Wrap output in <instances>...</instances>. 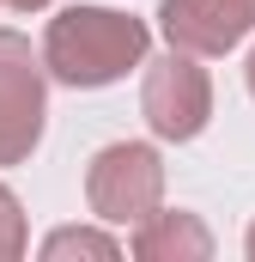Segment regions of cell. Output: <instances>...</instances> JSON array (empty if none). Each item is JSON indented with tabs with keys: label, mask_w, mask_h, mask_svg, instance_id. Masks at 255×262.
I'll return each mask as SVG.
<instances>
[{
	"label": "cell",
	"mask_w": 255,
	"mask_h": 262,
	"mask_svg": "<svg viewBox=\"0 0 255 262\" xmlns=\"http://www.w3.org/2000/svg\"><path fill=\"white\" fill-rule=\"evenodd\" d=\"M140 116L158 140H194L213 116V79L207 67L194 61L189 49H170L164 61L146 67V85H140Z\"/></svg>",
	"instance_id": "3957f363"
},
{
	"label": "cell",
	"mask_w": 255,
	"mask_h": 262,
	"mask_svg": "<svg viewBox=\"0 0 255 262\" xmlns=\"http://www.w3.org/2000/svg\"><path fill=\"white\" fill-rule=\"evenodd\" d=\"M158 25L170 37V49L189 55H225L255 31V0H164Z\"/></svg>",
	"instance_id": "5b68a950"
},
{
	"label": "cell",
	"mask_w": 255,
	"mask_h": 262,
	"mask_svg": "<svg viewBox=\"0 0 255 262\" xmlns=\"http://www.w3.org/2000/svg\"><path fill=\"white\" fill-rule=\"evenodd\" d=\"M85 195L91 213L110 220V226H140L158 201H164V165L146 140H116L91 159L85 171Z\"/></svg>",
	"instance_id": "7a4b0ae2"
},
{
	"label": "cell",
	"mask_w": 255,
	"mask_h": 262,
	"mask_svg": "<svg viewBox=\"0 0 255 262\" xmlns=\"http://www.w3.org/2000/svg\"><path fill=\"white\" fill-rule=\"evenodd\" d=\"M146 25L116 6H67L61 18H49L43 37V73H55L61 85H110L128 67L146 61Z\"/></svg>",
	"instance_id": "6da1fadb"
},
{
	"label": "cell",
	"mask_w": 255,
	"mask_h": 262,
	"mask_svg": "<svg viewBox=\"0 0 255 262\" xmlns=\"http://www.w3.org/2000/svg\"><path fill=\"white\" fill-rule=\"evenodd\" d=\"M249 256H255V226H249Z\"/></svg>",
	"instance_id": "8fae6325"
},
{
	"label": "cell",
	"mask_w": 255,
	"mask_h": 262,
	"mask_svg": "<svg viewBox=\"0 0 255 262\" xmlns=\"http://www.w3.org/2000/svg\"><path fill=\"white\" fill-rule=\"evenodd\" d=\"M6 6H18V12H37V6H49V0H6Z\"/></svg>",
	"instance_id": "9c48e42d"
},
{
	"label": "cell",
	"mask_w": 255,
	"mask_h": 262,
	"mask_svg": "<svg viewBox=\"0 0 255 262\" xmlns=\"http://www.w3.org/2000/svg\"><path fill=\"white\" fill-rule=\"evenodd\" d=\"M43 256L49 262H61V256H122V244L116 238H104V232H85V226H67V232H49L43 238Z\"/></svg>",
	"instance_id": "52a82bcc"
},
{
	"label": "cell",
	"mask_w": 255,
	"mask_h": 262,
	"mask_svg": "<svg viewBox=\"0 0 255 262\" xmlns=\"http://www.w3.org/2000/svg\"><path fill=\"white\" fill-rule=\"evenodd\" d=\"M134 256L140 262H207L213 256V232L194 220V213H146L140 220V238H134Z\"/></svg>",
	"instance_id": "8992f818"
},
{
	"label": "cell",
	"mask_w": 255,
	"mask_h": 262,
	"mask_svg": "<svg viewBox=\"0 0 255 262\" xmlns=\"http://www.w3.org/2000/svg\"><path fill=\"white\" fill-rule=\"evenodd\" d=\"M249 98H255V49H249Z\"/></svg>",
	"instance_id": "30bf717a"
},
{
	"label": "cell",
	"mask_w": 255,
	"mask_h": 262,
	"mask_svg": "<svg viewBox=\"0 0 255 262\" xmlns=\"http://www.w3.org/2000/svg\"><path fill=\"white\" fill-rule=\"evenodd\" d=\"M43 140V61L18 31H0V165L31 159Z\"/></svg>",
	"instance_id": "277c9868"
},
{
	"label": "cell",
	"mask_w": 255,
	"mask_h": 262,
	"mask_svg": "<svg viewBox=\"0 0 255 262\" xmlns=\"http://www.w3.org/2000/svg\"><path fill=\"white\" fill-rule=\"evenodd\" d=\"M24 256V213H18V195L0 183V262Z\"/></svg>",
	"instance_id": "ba28073f"
},
{
	"label": "cell",
	"mask_w": 255,
	"mask_h": 262,
	"mask_svg": "<svg viewBox=\"0 0 255 262\" xmlns=\"http://www.w3.org/2000/svg\"><path fill=\"white\" fill-rule=\"evenodd\" d=\"M0 6H6V0H0Z\"/></svg>",
	"instance_id": "7c38bea8"
}]
</instances>
